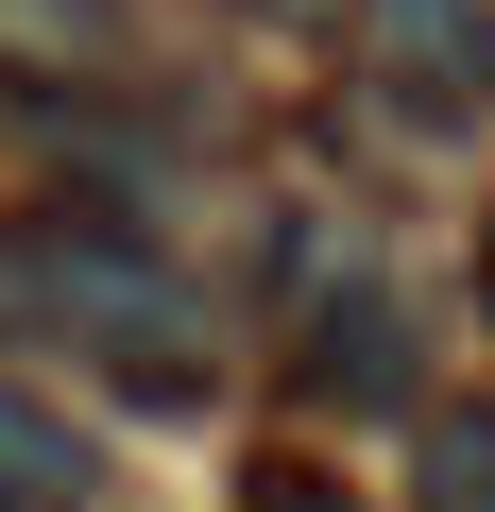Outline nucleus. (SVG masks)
<instances>
[{
    "mask_svg": "<svg viewBox=\"0 0 495 512\" xmlns=\"http://www.w3.org/2000/svg\"><path fill=\"white\" fill-rule=\"evenodd\" d=\"M393 342H410V325H393V291H376V274H342V291H325V308H308V393H325V410H342V393H359V410H376V393H393V376H410V359H393Z\"/></svg>",
    "mask_w": 495,
    "mask_h": 512,
    "instance_id": "obj_4",
    "label": "nucleus"
},
{
    "mask_svg": "<svg viewBox=\"0 0 495 512\" xmlns=\"http://www.w3.org/2000/svg\"><path fill=\"white\" fill-rule=\"evenodd\" d=\"M359 35L393 52V103H478V69H495V35H478V0H359Z\"/></svg>",
    "mask_w": 495,
    "mask_h": 512,
    "instance_id": "obj_2",
    "label": "nucleus"
},
{
    "mask_svg": "<svg viewBox=\"0 0 495 512\" xmlns=\"http://www.w3.org/2000/svg\"><path fill=\"white\" fill-rule=\"evenodd\" d=\"M86 495H103V444H86L52 393L0 376V512H86Z\"/></svg>",
    "mask_w": 495,
    "mask_h": 512,
    "instance_id": "obj_3",
    "label": "nucleus"
},
{
    "mask_svg": "<svg viewBox=\"0 0 495 512\" xmlns=\"http://www.w3.org/2000/svg\"><path fill=\"white\" fill-rule=\"evenodd\" d=\"M478 325H495V222H478Z\"/></svg>",
    "mask_w": 495,
    "mask_h": 512,
    "instance_id": "obj_6",
    "label": "nucleus"
},
{
    "mask_svg": "<svg viewBox=\"0 0 495 512\" xmlns=\"http://www.w3.org/2000/svg\"><path fill=\"white\" fill-rule=\"evenodd\" d=\"M103 52H120V0H0V69H52V86H69V69H103Z\"/></svg>",
    "mask_w": 495,
    "mask_h": 512,
    "instance_id": "obj_5",
    "label": "nucleus"
},
{
    "mask_svg": "<svg viewBox=\"0 0 495 512\" xmlns=\"http://www.w3.org/2000/svg\"><path fill=\"white\" fill-rule=\"evenodd\" d=\"M0 325H35V342L103 359L120 393H171V410L205 393V308L120 239H0Z\"/></svg>",
    "mask_w": 495,
    "mask_h": 512,
    "instance_id": "obj_1",
    "label": "nucleus"
},
{
    "mask_svg": "<svg viewBox=\"0 0 495 512\" xmlns=\"http://www.w3.org/2000/svg\"><path fill=\"white\" fill-rule=\"evenodd\" d=\"M257 18H342V0H257Z\"/></svg>",
    "mask_w": 495,
    "mask_h": 512,
    "instance_id": "obj_7",
    "label": "nucleus"
}]
</instances>
